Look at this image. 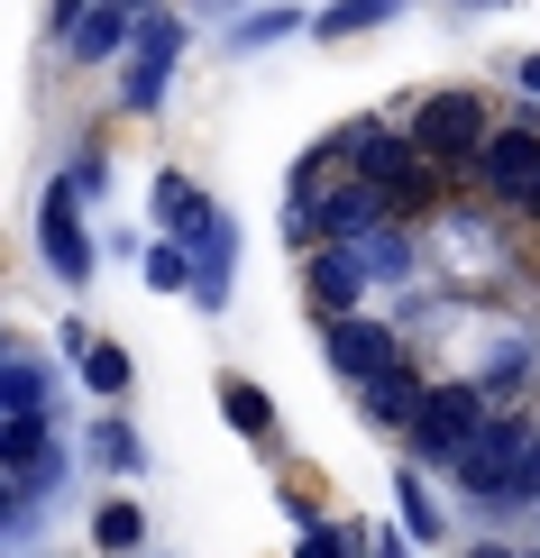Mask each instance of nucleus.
<instances>
[{
	"label": "nucleus",
	"instance_id": "39448f33",
	"mask_svg": "<svg viewBox=\"0 0 540 558\" xmlns=\"http://www.w3.org/2000/svg\"><path fill=\"white\" fill-rule=\"evenodd\" d=\"M331 366H339V376H358V385H375V376H394L404 357H394V330H385V320H358V312H348V320H331Z\"/></svg>",
	"mask_w": 540,
	"mask_h": 558
},
{
	"label": "nucleus",
	"instance_id": "0eeeda50",
	"mask_svg": "<svg viewBox=\"0 0 540 558\" xmlns=\"http://www.w3.org/2000/svg\"><path fill=\"white\" fill-rule=\"evenodd\" d=\"M358 284H367L358 247H321V257H312V302H321L331 320H348V302H358Z\"/></svg>",
	"mask_w": 540,
	"mask_h": 558
},
{
	"label": "nucleus",
	"instance_id": "393cba45",
	"mask_svg": "<svg viewBox=\"0 0 540 558\" xmlns=\"http://www.w3.org/2000/svg\"><path fill=\"white\" fill-rule=\"evenodd\" d=\"M523 92H531V101H540V56H523Z\"/></svg>",
	"mask_w": 540,
	"mask_h": 558
},
{
	"label": "nucleus",
	"instance_id": "4468645a",
	"mask_svg": "<svg viewBox=\"0 0 540 558\" xmlns=\"http://www.w3.org/2000/svg\"><path fill=\"white\" fill-rule=\"evenodd\" d=\"M193 247H202V266H193V293H202V302H229V220H211Z\"/></svg>",
	"mask_w": 540,
	"mask_h": 558
},
{
	"label": "nucleus",
	"instance_id": "6e6552de",
	"mask_svg": "<svg viewBox=\"0 0 540 558\" xmlns=\"http://www.w3.org/2000/svg\"><path fill=\"white\" fill-rule=\"evenodd\" d=\"M0 476H46V412H0Z\"/></svg>",
	"mask_w": 540,
	"mask_h": 558
},
{
	"label": "nucleus",
	"instance_id": "aec40b11",
	"mask_svg": "<svg viewBox=\"0 0 540 558\" xmlns=\"http://www.w3.org/2000/svg\"><path fill=\"white\" fill-rule=\"evenodd\" d=\"M147 284L156 293H183V284H193V257H183V247H147Z\"/></svg>",
	"mask_w": 540,
	"mask_h": 558
},
{
	"label": "nucleus",
	"instance_id": "7ed1b4c3",
	"mask_svg": "<svg viewBox=\"0 0 540 558\" xmlns=\"http://www.w3.org/2000/svg\"><path fill=\"white\" fill-rule=\"evenodd\" d=\"M175 56H183V28H175V19H137V37H129V110H156V101H166Z\"/></svg>",
	"mask_w": 540,
	"mask_h": 558
},
{
	"label": "nucleus",
	"instance_id": "6ab92c4d",
	"mask_svg": "<svg viewBox=\"0 0 540 558\" xmlns=\"http://www.w3.org/2000/svg\"><path fill=\"white\" fill-rule=\"evenodd\" d=\"M394 504H404V531H412V541H440V504L421 495V476H404V485H394Z\"/></svg>",
	"mask_w": 540,
	"mask_h": 558
},
{
	"label": "nucleus",
	"instance_id": "b1692460",
	"mask_svg": "<svg viewBox=\"0 0 540 558\" xmlns=\"http://www.w3.org/2000/svg\"><path fill=\"white\" fill-rule=\"evenodd\" d=\"M56 19H74V28H83V19H92V0H56Z\"/></svg>",
	"mask_w": 540,
	"mask_h": 558
},
{
	"label": "nucleus",
	"instance_id": "5701e85b",
	"mask_svg": "<svg viewBox=\"0 0 540 558\" xmlns=\"http://www.w3.org/2000/svg\"><path fill=\"white\" fill-rule=\"evenodd\" d=\"M504 495H531V504H540V439H531L523 458H513V476H504Z\"/></svg>",
	"mask_w": 540,
	"mask_h": 558
},
{
	"label": "nucleus",
	"instance_id": "ddd939ff",
	"mask_svg": "<svg viewBox=\"0 0 540 558\" xmlns=\"http://www.w3.org/2000/svg\"><path fill=\"white\" fill-rule=\"evenodd\" d=\"M137 541H147V513H137V504H101L92 549H101V558H137Z\"/></svg>",
	"mask_w": 540,
	"mask_h": 558
},
{
	"label": "nucleus",
	"instance_id": "f8f14e48",
	"mask_svg": "<svg viewBox=\"0 0 540 558\" xmlns=\"http://www.w3.org/2000/svg\"><path fill=\"white\" fill-rule=\"evenodd\" d=\"M220 412H229V430H248V439H275V403L256 393L248 376H220Z\"/></svg>",
	"mask_w": 540,
	"mask_h": 558
},
{
	"label": "nucleus",
	"instance_id": "9d476101",
	"mask_svg": "<svg viewBox=\"0 0 540 558\" xmlns=\"http://www.w3.org/2000/svg\"><path fill=\"white\" fill-rule=\"evenodd\" d=\"M421 393H431V385H412L404 366H394V376H375V385L358 393V403H367V422H385V430H412V412H421Z\"/></svg>",
	"mask_w": 540,
	"mask_h": 558
},
{
	"label": "nucleus",
	"instance_id": "4be33fe9",
	"mask_svg": "<svg viewBox=\"0 0 540 558\" xmlns=\"http://www.w3.org/2000/svg\"><path fill=\"white\" fill-rule=\"evenodd\" d=\"M285 28H302V10H256L248 28H239V46H266V37H285Z\"/></svg>",
	"mask_w": 540,
	"mask_h": 558
},
{
	"label": "nucleus",
	"instance_id": "412c9836",
	"mask_svg": "<svg viewBox=\"0 0 540 558\" xmlns=\"http://www.w3.org/2000/svg\"><path fill=\"white\" fill-rule=\"evenodd\" d=\"M37 403H46V385L28 366H10V376H0V412H37Z\"/></svg>",
	"mask_w": 540,
	"mask_h": 558
},
{
	"label": "nucleus",
	"instance_id": "a211bd4d",
	"mask_svg": "<svg viewBox=\"0 0 540 558\" xmlns=\"http://www.w3.org/2000/svg\"><path fill=\"white\" fill-rule=\"evenodd\" d=\"M92 468H137V430L129 422H92Z\"/></svg>",
	"mask_w": 540,
	"mask_h": 558
},
{
	"label": "nucleus",
	"instance_id": "f257e3e1",
	"mask_svg": "<svg viewBox=\"0 0 540 558\" xmlns=\"http://www.w3.org/2000/svg\"><path fill=\"white\" fill-rule=\"evenodd\" d=\"M477 439H485V393L477 385H431V393H421V412H412V449L421 458L458 468Z\"/></svg>",
	"mask_w": 540,
	"mask_h": 558
},
{
	"label": "nucleus",
	"instance_id": "2eb2a0df",
	"mask_svg": "<svg viewBox=\"0 0 540 558\" xmlns=\"http://www.w3.org/2000/svg\"><path fill=\"white\" fill-rule=\"evenodd\" d=\"M83 385L101 393V403H120V393H129V348H110V339H92V348H83Z\"/></svg>",
	"mask_w": 540,
	"mask_h": 558
},
{
	"label": "nucleus",
	"instance_id": "a878e982",
	"mask_svg": "<svg viewBox=\"0 0 540 558\" xmlns=\"http://www.w3.org/2000/svg\"><path fill=\"white\" fill-rule=\"evenodd\" d=\"M467 558H513V549H467Z\"/></svg>",
	"mask_w": 540,
	"mask_h": 558
},
{
	"label": "nucleus",
	"instance_id": "423d86ee",
	"mask_svg": "<svg viewBox=\"0 0 540 558\" xmlns=\"http://www.w3.org/2000/svg\"><path fill=\"white\" fill-rule=\"evenodd\" d=\"M37 239H46V266L64 275V284H83L92 275V239H83V211H74V193H46V211H37Z\"/></svg>",
	"mask_w": 540,
	"mask_h": 558
},
{
	"label": "nucleus",
	"instance_id": "f03ea898",
	"mask_svg": "<svg viewBox=\"0 0 540 558\" xmlns=\"http://www.w3.org/2000/svg\"><path fill=\"white\" fill-rule=\"evenodd\" d=\"M485 101L477 92H431L421 101V120H412V147L431 156V166H467V156H485Z\"/></svg>",
	"mask_w": 540,
	"mask_h": 558
},
{
	"label": "nucleus",
	"instance_id": "9b49d317",
	"mask_svg": "<svg viewBox=\"0 0 540 558\" xmlns=\"http://www.w3.org/2000/svg\"><path fill=\"white\" fill-rule=\"evenodd\" d=\"M129 37H137V10H120V0H101V10H92L83 28H74V56H83V64H92V56H120Z\"/></svg>",
	"mask_w": 540,
	"mask_h": 558
},
{
	"label": "nucleus",
	"instance_id": "1a4fd4ad",
	"mask_svg": "<svg viewBox=\"0 0 540 558\" xmlns=\"http://www.w3.org/2000/svg\"><path fill=\"white\" fill-rule=\"evenodd\" d=\"M156 220H166L175 239H202V229L220 220V211L202 202V183H183V174H156Z\"/></svg>",
	"mask_w": 540,
	"mask_h": 558
},
{
	"label": "nucleus",
	"instance_id": "20e7f679",
	"mask_svg": "<svg viewBox=\"0 0 540 558\" xmlns=\"http://www.w3.org/2000/svg\"><path fill=\"white\" fill-rule=\"evenodd\" d=\"M477 166H485V183H495L504 202H523V211H540V137H531V129H495V137H485V156H477Z\"/></svg>",
	"mask_w": 540,
	"mask_h": 558
},
{
	"label": "nucleus",
	"instance_id": "f3484780",
	"mask_svg": "<svg viewBox=\"0 0 540 558\" xmlns=\"http://www.w3.org/2000/svg\"><path fill=\"white\" fill-rule=\"evenodd\" d=\"M293 558H367V541H358V531H348V522H302Z\"/></svg>",
	"mask_w": 540,
	"mask_h": 558
},
{
	"label": "nucleus",
	"instance_id": "bb28decb",
	"mask_svg": "<svg viewBox=\"0 0 540 558\" xmlns=\"http://www.w3.org/2000/svg\"><path fill=\"white\" fill-rule=\"evenodd\" d=\"M375 558H404V549H394V541H385V549H375Z\"/></svg>",
	"mask_w": 540,
	"mask_h": 558
},
{
	"label": "nucleus",
	"instance_id": "cd10ccee",
	"mask_svg": "<svg viewBox=\"0 0 540 558\" xmlns=\"http://www.w3.org/2000/svg\"><path fill=\"white\" fill-rule=\"evenodd\" d=\"M120 10H147V0H120Z\"/></svg>",
	"mask_w": 540,
	"mask_h": 558
},
{
	"label": "nucleus",
	"instance_id": "dca6fc26",
	"mask_svg": "<svg viewBox=\"0 0 540 558\" xmlns=\"http://www.w3.org/2000/svg\"><path fill=\"white\" fill-rule=\"evenodd\" d=\"M385 10H404V0H331V10H321L312 28H321V37H358V28H375Z\"/></svg>",
	"mask_w": 540,
	"mask_h": 558
}]
</instances>
